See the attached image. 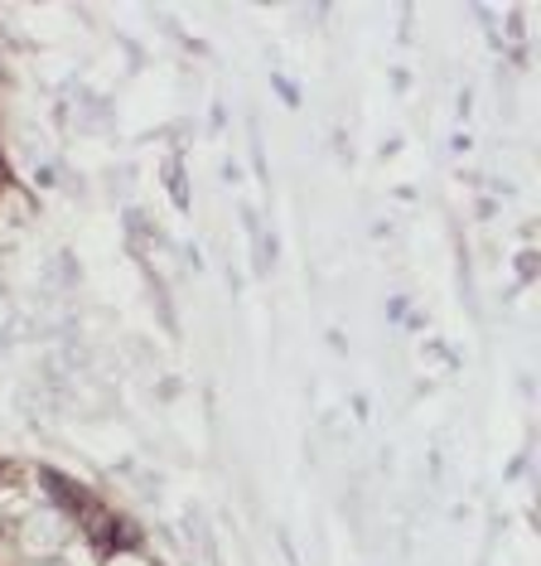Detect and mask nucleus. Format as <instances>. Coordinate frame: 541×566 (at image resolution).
<instances>
[{
	"label": "nucleus",
	"mask_w": 541,
	"mask_h": 566,
	"mask_svg": "<svg viewBox=\"0 0 541 566\" xmlns=\"http://www.w3.org/2000/svg\"><path fill=\"white\" fill-rule=\"evenodd\" d=\"M68 543H73V518L63 509H34L30 518L20 523V547L30 552L34 562L59 557Z\"/></svg>",
	"instance_id": "obj_1"
},
{
	"label": "nucleus",
	"mask_w": 541,
	"mask_h": 566,
	"mask_svg": "<svg viewBox=\"0 0 541 566\" xmlns=\"http://www.w3.org/2000/svg\"><path fill=\"white\" fill-rule=\"evenodd\" d=\"M34 566H68V562H59V557H49V562H34Z\"/></svg>",
	"instance_id": "obj_2"
}]
</instances>
